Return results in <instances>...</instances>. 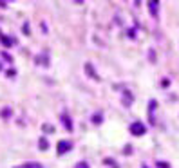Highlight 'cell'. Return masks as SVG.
<instances>
[{"label": "cell", "mask_w": 179, "mask_h": 168, "mask_svg": "<svg viewBox=\"0 0 179 168\" xmlns=\"http://www.w3.org/2000/svg\"><path fill=\"white\" fill-rule=\"evenodd\" d=\"M62 123H64V127L67 128V132H72V119H71V116H69V114H62Z\"/></svg>", "instance_id": "3957f363"}, {"label": "cell", "mask_w": 179, "mask_h": 168, "mask_svg": "<svg viewBox=\"0 0 179 168\" xmlns=\"http://www.w3.org/2000/svg\"><path fill=\"white\" fill-rule=\"evenodd\" d=\"M16 168H44L40 163H35V161H29V163H24V164H20Z\"/></svg>", "instance_id": "52a82bcc"}, {"label": "cell", "mask_w": 179, "mask_h": 168, "mask_svg": "<svg viewBox=\"0 0 179 168\" xmlns=\"http://www.w3.org/2000/svg\"><path fill=\"white\" fill-rule=\"evenodd\" d=\"M0 44H2L4 47H13L15 45V38L7 36V35H2V36H0Z\"/></svg>", "instance_id": "277c9868"}, {"label": "cell", "mask_w": 179, "mask_h": 168, "mask_svg": "<svg viewBox=\"0 0 179 168\" xmlns=\"http://www.w3.org/2000/svg\"><path fill=\"white\" fill-rule=\"evenodd\" d=\"M85 71H87V74L91 76V78H94V80H100V76L94 72V67L91 65V64H85Z\"/></svg>", "instance_id": "8992f818"}, {"label": "cell", "mask_w": 179, "mask_h": 168, "mask_svg": "<svg viewBox=\"0 0 179 168\" xmlns=\"http://www.w3.org/2000/svg\"><path fill=\"white\" fill-rule=\"evenodd\" d=\"M105 164H110L112 168H118V164H116L114 161H110V159H105Z\"/></svg>", "instance_id": "e0dca14e"}, {"label": "cell", "mask_w": 179, "mask_h": 168, "mask_svg": "<svg viewBox=\"0 0 179 168\" xmlns=\"http://www.w3.org/2000/svg\"><path fill=\"white\" fill-rule=\"evenodd\" d=\"M74 168H91V166H89V163H87V161H80V163H76V166H74Z\"/></svg>", "instance_id": "7c38bea8"}, {"label": "cell", "mask_w": 179, "mask_h": 168, "mask_svg": "<svg viewBox=\"0 0 179 168\" xmlns=\"http://www.w3.org/2000/svg\"><path fill=\"white\" fill-rule=\"evenodd\" d=\"M38 146H40L42 150H47V148H49V143H47V139H45V138H40V141H38Z\"/></svg>", "instance_id": "9c48e42d"}, {"label": "cell", "mask_w": 179, "mask_h": 168, "mask_svg": "<svg viewBox=\"0 0 179 168\" xmlns=\"http://www.w3.org/2000/svg\"><path fill=\"white\" fill-rule=\"evenodd\" d=\"M11 114H13L11 107H4L2 110H0V118H2V119H7L9 116H11Z\"/></svg>", "instance_id": "ba28073f"}, {"label": "cell", "mask_w": 179, "mask_h": 168, "mask_svg": "<svg viewBox=\"0 0 179 168\" xmlns=\"http://www.w3.org/2000/svg\"><path fill=\"white\" fill-rule=\"evenodd\" d=\"M15 74H16V71H15V69H7V71H6V76H9V78H13Z\"/></svg>", "instance_id": "9a60e30c"}, {"label": "cell", "mask_w": 179, "mask_h": 168, "mask_svg": "<svg viewBox=\"0 0 179 168\" xmlns=\"http://www.w3.org/2000/svg\"><path fill=\"white\" fill-rule=\"evenodd\" d=\"M2 58H4L6 61H11V60H13V58H11V54H9V52H6V51L2 52Z\"/></svg>", "instance_id": "2e32d148"}, {"label": "cell", "mask_w": 179, "mask_h": 168, "mask_svg": "<svg viewBox=\"0 0 179 168\" xmlns=\"http://www.w3.org/2000/svg\"><path fill=\"white\" fill-rule=\"evenodd\" d=\"M71 148H72V143L67 141V139H62V141L58 143V146H56V152H58V155H64V154L69 152Z\"/></svg>", "instance_id": "7a4b0ae2"}, {"label": "cell", "mask_w": 179, "mask_h": 168, "mask_svg": "<svg viewBox=\"0 0 179 168\" xmlns=\"http://www.w3.org/2000/svg\"><path fill=\"white\" fill-rule=\"evenodd\" d=\"M22 31H24V33H25V35H29V25H27V22L24 24V27H22Z\"/></svg>", "instance_id": "ac0fdd59"}, {"label": "cell", "mask_w": 179, "mask_h": 168, "mask_svg": "<svg viewBox=\"0 0 179 168\" xmlns=\"http://www.w3.org/2000/svg\"><path fill=\"white\" fill-rule=\"evenodd\" d=\"M40 61H42V64H44V65H49V60H47V56L44 54V56H36V64H40Z\"/></svg>", "instance_id": "30bf717a"}, {"label": "cell", "mask_w": 179, "mask_h": 168, "mask_svg": "<svg viewBox=\"0 0 179 168\" xmlns=\"http://www.w3.org/2000/svg\"><path fill=\"white\" fill-rule=\"evenodd\" d=\"M149 9H150V15L156 16V15H157V9H159V2H156V0H150V2H149Z\"/></svg>", "instance_id": "5b68a950"}, {"label": "cell", "mask_w": 179, "mask_h": 168, "mask_svg": "<svg viewBox=\"0 0 179 168\" xmlns=\"http://www.w3.org/2000/svg\"><path fill=\"white\" fill-rule=\"evenodd\" d=\"M101 121H103V118H101V114H100V112L92 116V123H101Z\"/></svg>", "instance_id": "8fae6325"}, {"label": "cell", "mask_w": 179, "mask_h": 168, "mask_svg": "<svg viewBox=\"0 0 179 168\" xmlns=\"http://www.w3.org/2000/svg\"><path fill=\"white\" fill-rule=\"evenodd\" d=\"M0 36H2V31H0Z\"/></svg>", "instance_id": "44dd1931"}, {"label": "cell", "mask_w": 179, "mask_h": 168, "mask_svg": "<svg viewBox=\"0 0 179 168\" xmlns=\"http://www.w3.org/2000/svg\"><path fill=\"white\" fill-rule=\"evenodd\" d=\"M44 132H45V134H52V132H54V128H52L51 125L45 123V125H44Z\"/></svg>", "instance_id": "4fadbf2b"}, {"label": "cell", "mask_w": 179, "mask_h": 168, "mask_svg": "<svg viewBox=\"0 0 179 168\" xmlns=\"http://www.w3.org/2000/svg\"><path fill=\"white\" fill-rule=\"evenodd\" d=\"M156 166H157V168H170V164H168V163H163V161H157Z\"/></svg>", "instance_id": "5bb4252c"}, {"label": "cell", "mask_w": 179, "mask_h": 168, "mask_svg": "<svg viewBox=\"0 0 179 168\" xmlns=\"http://www.w3.org/2000/svg\"><path fill=\"white\" fill-rule=\"evenodd\" d=\"M130 134L132 136H143L145 132H146V127H145V125L141 123V121H134L132 125H130Z\"/></svg>", "instance_id": "6da1fadb"}, {"label": "cell", "mask_w": 179, "mask_h": 168, "mask_svg": "<svg viewBox=\"0 0 179 168\" xmlns=\"http://www.w3.org/2000/svg\"><path fill=\"white\" fill-rule=\"evenodd\" d=\"M149 54H150V61H156V58H154V49H150Z\"/></svg>", "instance_id": "d6986e66"}, {"label": "cell", "mask_w": 179, "mask_h": 168, "mask_svg": "<svg viewBox=\"0 0 179 168\" xmlns=\"http://www.w3.org/2000/svg\"><path fill=\"white\" fill-rule=\"evenodd\" d=\"M0 7H6V4H4V2H0Z\"/></svg>", "instance_id": "ffe728a7"}]
</instances>
